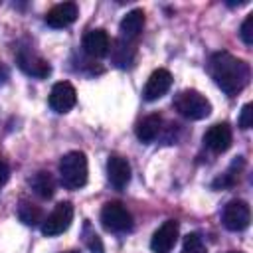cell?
<instances>
[{"label": "cell", "instance_id": "277c9868", "mask_svg": "<svg viewBox=\"0 0 253 253\" xmlns=\"http://www.w3.org/2000/svg\"><path fill=\"white\" fill-rule=\"evenodd\" d=\"M101 223L107 231L126 233L132 229V215L121 202H107L101 210Z\"/></svg>", "mask_w": 253, "mask_h": 253}, {"label": "cell", "instance_id": "e0dca14e", "mask_svg": "<svg viewBox=\"0 0 253 253\" xmlns=\"http://www.w3.org/2000/svg\"><path fill=\"white\" fill-rule=\"evenodd\" d=\"M162 130V117L160 115H148L136 125V138L140 142H152Z\"/></svg>", "mask_w": 253, "mask_h": 253}, {"label": "cell", "instance_id": "8fae6325", "mask_svg": "<svg viewBox=\"0 0 253 253\" xmlns=\"http://www.w3.org/2000/svg\"><path fill=\"white\" fill-rule=\"evenodd\" d=\"M231 128H229V125L227 123H215V125H211L208 130H206V134H204V144L211 150V152H215V154H221V152H225L229 146H231Z\"/></svg>", "mask_w": 253, "mask_h": 253}, {"label": "cell", "instance_id": "44dd1931", "mask_svg": "<svg viewBox=\"0 0 253 253\" xmlns=\"http://www.w3.org/2000/svg\"><path fill=\"white\" fill-rule=\"evenodd\" d=\"M83 241H85V245H87V249H89L91 253H105L103 241H101V237L95 233V229L91 227L89 221H85V225H83Z\"/></svg>", "mask_w": 253, "mask_h": 253}, {"label": "cell", "instance_id": "603a6c76", "mask_svg": "<svg viewBox=\"0 0 253 253\" xmlns=\"http://www.w3.org/2000/svg\"><path fill=\"white\" fill-rule=\"evenodd\" d=\"M239 36H241V40H243L245 45H251L253 43V14H249L243 20L241 30H239Z\"/></svg>", "mask_w": 253, "mask_h": 253}, {"label": "cell", "instance_id": "8992f818", "mask_svg": "<svg viewBox=\"0 0 253 253\" xmlns=\"http://www.w3.org/2000/svg\"><path fill=\"white\" fill-rule=\"evenodd\" d=\"M73 221V206L69 202H61L55 206V210L42 221V233L47 237L63 233Z\"/></svg>", "mask_w": 253, "mask_h": 253}, {"label": "cell", "instance_id": "5b68a950", "mask_svg": "<svg viewBox=\"0 0 253 253\" xmlns=\"http://www.w3.org/2000/svg\"><path fill=\"white\" fill-rule=\"evenodd\" d=\"M251 221V210L247 206V202L243 200H231L225 204L223 211H221V223L225 225V229L229 231H243L249 227Z\"/></svg>", "mask_w": 253, "mask_h": 253}, {"label": "cell", "instance_id": "ac0fdd59", "mask_svg": "<svg viewBox=\"0 0 253 253\" xmlns=\"http://www.w3.org/2000/svg\"><path fill=\"white\" fill-rule=\"evenodd\" d=\"M30 188L34 190L36 196H40L42 200H49L53 194H55V182H53V176L45 170H40L36 172L30 180Z\"/></svg>", "mask_w": 253, "mask_h": 253}, {"label": "cell", "instance_id": "4316f807", "mask_svg": "<svg viewBox=\"0 0 253 253\" xmlns=\"http://www.w3.org/2000/svg\"><path fill=\"white\" fill-rule=\"evenodd\" d=\"M65 253H79V251H65Z\"/></svg>", "mask_w": 253, "mask_h": 253}, {"label": "cell", "instance_id": "7c38bea8", "mask_svg": "<svg viewBox=\"0 0 253 253\" xmlns=\"http://www.w3.org/2000/svg\"><path fill=\"white\" fill-rule=\"evenodd\" d=\"M107 178H109L113 188H117V190L126 188V184L130 182V164H128V160L119 156V154L109 156V160H107Z\"/></svg>", "mask_w": 253, "mask_h": 253}, {"label": "cell", "instance_id": "9a60e30c", "mask_svg": "<svg viewBox=\"0 0 253 253\" xmlns=\"http://www.w3.org/2000/svg\"><path fill=\"white\" fill-rule=\"evenodd\" d=\"M144 22H146V18H144V12H142L140 8L130 10V12L121 20V26H119L123 40H128V42L136 40V38L140 36L142 28H144Z\"/></svg>", "mask_w": 253, "mask_h": 253}, {"label": "cell", "instance_id": "83f0119b", "mask_svg": "<svg viewBox=\"0 0 253 253\" xmlns=\"http://www.w3.org/2000/svg\"><path fill=\"white\" fill-rule=\"evenodd\" d=\"M227 253H241V251H227Z\"/></svg>", "mask_w": 253, "mask_h": 253}, {"label": "cell", "instance_id": "7402d4cb", "mask_svg": "<svg viewBox=\"0 0 253 253\" xmlns=\"http://www.w3.org/2000/svg\"><path fill=\"white\" fill-rule=\"evenodd\" d=\"M182 253H206V245H204L202 237L198 233H188L184 237Z\"/></svg>", "mask_w": 253, "mask_h": 253}, {"label": "cell", "instance_id": "d4e9b609", "mask_svg": "<svg viewBox=\"0 0 253 253\" xmlns=\"http://www.w3.org/2000/svg\"><path fill=\"white\" fill-rule=\"evenodd\" d=\"M8 178H10V168H8V164H6V162H2V160H0V188L8 182Z\"/></svg>", "mask_w": 253, "mask_h": 253}, {"label": "cell", "instance_id": "cb8c5ba5", "mask_svg": "<svg viewBox=\"0 0 253 253\" xmlns=\"http://www.w3.org/2000/svg\"><path fill=\"white\" fill-rule=\"evenodd\" d=\"M239 126H241L243 130H247V128H251V126H253V105H251V103H245V105L241 107Z\"/></svg>", "mask_w": 253, "mask_h": 253}, {"label": "cell", "instance_id": "30bf717a", "mask_svg": "<svg viewBox=\"0 0 253 253\" xmlns=\"http://www.w3.org/2000/svg\"><path fill=\"white\" fill-rule=\"evenodd\" d=\"M172 87V73L168 69H154L144 85V91H142V97L144 101H156L160 97H164Z\"/></svg>", "mask_w": 253, "mask_h": 253}, {"label": "cell", "instance_id": "5bb4252c", "mask_svg": "<svg viewBox=\"0 0 253 253\" xmlns=\"http://www.w3.org/2000/svg\"><path fill=\"white\" fill-rule=\"evenodd\" d=\"M83 51L91 57H105L109 53V47H111V40H109V34L105 30H89L85 36H83Z\"/></svg>", "mask_w": 253, "mask_h": 253}, {"label": "cell", "instance_id": "ffe728a7", "mask_svg": "<svg viewBox=\"0 0 253 253\" xmlns=\"http://www.w3.org/2000/svg\"><path fill=\"white\" fill-rule=\"evenodd\" d=\"M243 168V158L239 156L237 160H233V164L229 166V170L225 172V174H221L211 186L213 188H229V186H233L237 180H239V170Z\"/></svg>", "mask_w": 253, "mask_h": 253}, {"label": "cell", "instance_id": "2e32d148", "mask_svg": "<svg viewBox=\"0 0 253 253\" xmlns=\"http://www.w3.org/2000/svg\"><path fill=\"white\" fill-rule=\"evenodd\" d=\"M111 49V61L117 65V67H130L132 65V61H134V53H136V47H134V43H130L128 40H123V38H119V40H115L113 42V47H109Z\"/></svg>", "mask_w": 253, "mask_h": 253}, {"label": "cell", "instance_id": "ba28073f", "mask_svg": "<svg viewBox=\"0 0 253 253\" xmlns=\"http://www.w3.org/2000/svg\"><path fill=\"white\" fill-rule=\"evenodd\" d=\"M77 103V91L69 81H59L51 87L49 93V107L55 113H67Z\"/></svg>", "mask_w": 253, "mask_h": 253}, {"label": "cell", "instance_id": "4fadbf2b", "mask_svg": "<svg viewBox=\"0 0 253 253\" xmlns=\"http://www.w3.org/2000/svg\"><path fill=\"white\" fill-rule=\"evenodd\" d=\"M79 8L75 2H61L55 4L47 14H45V24L49 28H67L77 20Z\"/></svg>", "mask_w": 253, "mask_h": 253}, {"label": "cell", "instance_id": "52a82bcc", "mask_svg": "<svg viewBox=\"0 0 253 253\" xmlns=\"http://www.w3.org/2000/svg\"><path fill=\"white\" fill-rule=\"evenodd\" d=\"M16 63H18V67H20L26 75H30V77L43 79V77H47V75L51 73V65H49L42 55H38V53L32 51V49H26V47H22V49L18 51Z\"/></svg>", "mask_w": 253, "mask_h": 253}, {"label": "cell", "instance_id": "d6986e66", "mask_svg": "<svg viewBox=\"0 0 253 253\" xmlns=\"http://www.w3.org/2000/svg\"><path fill=\"white\" fill-rule=\"evenodd\" d=\"M18 217H20L22 223L32 225V227L40 225L43 221V213H42L40 206L32 204L30 200H20V204H18Z\"/></svg>", "mask_w": 253, "mask_h": 253}, {"label": "cell", "instance_id": "6da1fadb", "mask_svg": "<svg viewBox=\"0 0 253 253\" xmlns=\"http://www.w3.org/2000/svg\"><path fill=\"white\" fill-rule=\"evenodd\" d=\"M210 75L225 95L235 97L247 87L251 69L243 59H237L229 51H215L210 59Z\"/></svg>", "mask_w": 253, "mask_h": 253}, {"label": "cell", "instance_id": "484cf974", "mask_svg": "<svg viewBox=\"0 0 253 253\" xmlns=\"http://www.w3.org/2000/svg\"><path fill=\"white\" fill-rule=\"evenodd\" d=\"M4 75H6V73H4V67H2V63H0V81L4 79Z\"/></svg>", "mask_w": 253, "mask_h": 253}, {"label": "cell", "instance_id": "7a4b0ae2", "mask_svg": "<svg viewBox=\"0 0 253 253\" xmlns=\"http://www.w3.org/2000/svg\"><path fill=\"white\" fill-rule=\"evenodd\" d=\"M87 156L79 150H71L59 160V178L67 190H79L87 184Z\"/></svg>", "mask_w": 253, "mask_h": 253}, {"label": "cell", "instance_id": "9c48e42d", "mask_svg": "<svg viewBox=\"0 0 253 253\" xmlns=\"http://www.w3.org/2000/svg\"><path fill=\"white\" fill-rule=\"evenodd\" d=\"M178 241V221L176 219H166L152 235L150 239V249L154 253H170L172 247Z\"/></svg>", "mask_w": 253, "mask_h": 253}, {"label": "cell", "instance_id": "3957f363", "mask_svg": "<svg viewBox=\"0 0 253 253\" xmlns=\"http://www.w3.org/2000/svg\"><path fill=\"white\" fill-rule=\"evenodd\" d=\"M174 109L190 121H202L210 117L211 113V103L196 89H184L174 97Z\"/></svg>", "mask_w": 253, "mask_h": 253}]
</instances>
